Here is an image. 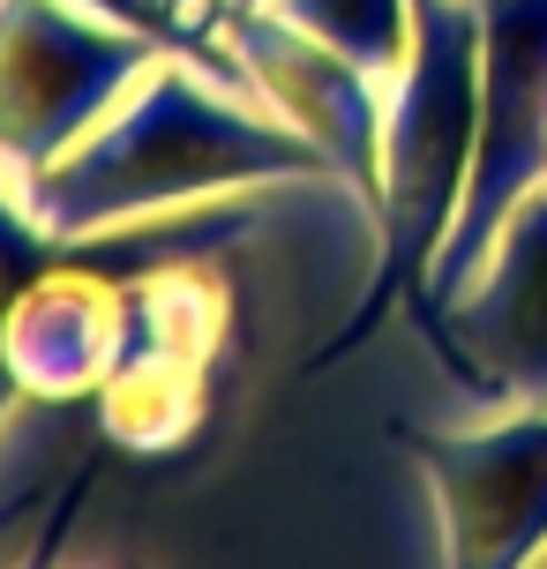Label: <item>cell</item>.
Masks as SVG:
<instances>
[{
	"mask_svg": "<svg viewBox=\"0 0 547 569\" xmlns=\"http://www.w3.org/2000/svg\"><path fill=\"white\" fill-rule=\"evenodd\" d=\"M322 180H338L330 158L308 136H292L262 98L232 90L202 60L166 53L60 166L30 180L23 210L53 240H98L196 202L256 196V188H322Z\"/></svg>",
	"mask_w": 547,
	"mask_h": 569,
	"instance_id": "obj_1",
	"label": "cell"
},
{
	"mask_svg": "<svg viewBox=\"0 0 547 569\" xmlns=\"http://www.w3.org/2000/svg\"><path fill=\"white\" fill-rule=\"evenodd\" d=\"M473 150H480V8L473 0H412V53L390 83V120H382L375 270L308 368H338L390 315H405L412 330L428 322V278L465 210Z\"/></svg>",
	"mask_w": 547,
	"mask_h": 569,
	"instance_id": "obj_2",
	"label": "cell"
},
{
	"mask_svg": "<svg viewBox=\"0 0 547 569\" xmlns=\"http://www.w3.org/2000/svg\"><path fill=\"white\" fill-rule=\"evenodd\" d=\"M166 60L83 0H0V180L23 196Z\"/></svg>",
	"mask_w": 547,
	"mask_h": 569,
	"instance_id": "obj_3",
	"label": "cell"
},
{
	"mask_svg": "<svg viewBox=\"0 0 547 569\" xmlns=\"http://www.w3.org/2000/svg\"><path fill=\"white\" fill-rule=\"evenodd\" d=\"M232 256V248H218ZM218 256H173L128 284V352L90 398L98 435L128 457H173L210 420V390L232 345V278Z\"/></svg>",
	"mask_w": 547,
	"mask_h": 569,
	"instance_id": "obj_4",
	"label": "cell"
},
{
	"mask_svg": "<svg viewBox=\"0 0 547 569\" xmlns=\"http://www.w3.org/2000/svg\"><path fill=\"white\" fill-rule=\"evenodd\" d=\"M480 8V150L465 210L428 278L420 338L442 345V308L480 278L495 232L547 180V0H473Z\"/></svg>",
	"mask_w": 547,
	"mask_h": 569,
	"instance_id": "obj_5",
	"label": "cell"
},
{
	"mask_svg": "<svg viewBox=\"0 0 547 569\" xmlns=\"http://www.w3.org/2000/svg\"><path fill=\"white\" fill-rule=\"evenodd\" d=\"M390 442L435 502L442 569L547 562V405H518L488 427L390 420Z\"/></svg>",
	"mask_w": 547,
	"mask_h": 569,
	"instance_id": "obj_6",
	"label": "cell"
},
{
	"mask_svg": "<svg viewBox=\"0 0 547 569\" xmlns=\"http://www.w3.org/2000/svg\"><path fill=\"white\" fill-rule=\"evenodd\" d=\"M226 46L248 68V83L292 136H308L346 180V196L368 210L382 196V120H390V83H375L360 60L322 46L316 30L286 23L278 8H226Z\"/></svg>",
	"mask_w": 547,
	"mask_h": 569,
	"instance_id": "obj_7",
	"label": "cell"
},
{
	"mask_svg": "<svg viewBox=\"0 0 547 569\" xmlns=\"http://www.w3.org/2000/svg\"><path fill=\"white\" fill-rule=\"evenodd\" d=\"M435 360L473 398L547 405V180L495 232L480 278L442 308Z\"/></svg>",
	"mask_w": 547,
	"mask_h": 569,
	"instance_id": "obj_8",
	"label": "cell"
},
{
	"mask_svg": "<svg viewBox=\"0 0 547 569\" xmlns=\"http://www.w3.org/2000/svg\"><path fill=\"white\" fill-rule=\"evenodd\" d=\"M286 23L316 30L322 46L360 60L375 83H398L405 53H412V0H270Z\"/></svg>",
	"mask_w": 547,
	"mask_h": 569,
	"instance_id": "obj_9",
	"label": "cell"
},
{
	"mask_svg": "<svg viewBox=\"0 0 547 569\" xmlns=\"http://www.w3.org/2000/svg\"><path fill=\"white\" fill-rule=\"evenodd\" d=\"M68 248H76V240H53V232L23 210V196L0 180V322H8V300H16L46 262L68 256ZM16 405H23V398H16V382H8V368H0V420H8Z\"/></svg>",
	"mask_w": 547,
	"mask_h": 569,
	"instance_id": "obj_10",
	"label": "cell"
},
{
	"mask_svg": "<svg viewBox=\"0 0 547 569\" xmlns=\"http://www.w3.org/2000/svg\"><path fill=\"white\" fill-rule=\"evenodd\" d=\"M90 487H98V465H76L68 487H53V502L38 510L23 555H16L8 569H60V555H68V540H76V517H83V502H90Z\"/></svg>",
	"mask_w": 547,
	"mask_h": 569,
	"instance_id": "obj_11",
	"label": "cell"
},
{
	"mask_svg": "<svg viewBox=\"0 0 547 569\" xmlns=\"http://www.w3.org/2000/svg\"><path fill=\"white\" fill-rule=\"evenodd\" d=\"M46 502H53L46 487H23V495H8V502H0V547H8V540H23L30 525H38V510H46Z\"/></svg>",
	"mask_w": 547,
	"mask_h": 569,
	"instance_id": "obj_12",
	"label": "cell"
},
{
	"mask_svg": "<svg viewBox=\"0 0 547 569\" xmlns=\"http://www.w3.org/2000/svg\"><path fill=\"white\" fill-rule=\"evenodd\" d=\"M226 8H270V0H226Z\"/></svg>",
	"mask_w": 547,
	"mask_h": 569,
	"instance_id": "obj_13",
	"label": "cell"
},
{
	"mask_svg": "<svg viewBox=\"0 0 547 569\" xmlns=\"http://www.w3.org/2000/svg\"><path fill=\"white\" fill-rule=\"evenodd\" d=\"M540 569H547V562H540Z\"/></svg>",
	"mask_w": 547,
	"mask_h": 569,
	"instance_id": "obj_14",
	"label": "cell"
}]
</instances>
